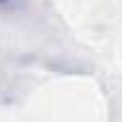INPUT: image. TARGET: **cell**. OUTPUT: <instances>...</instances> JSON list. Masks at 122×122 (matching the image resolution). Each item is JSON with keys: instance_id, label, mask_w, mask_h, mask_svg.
I'll return each mask as SVG.
<instances>
[{"instance_id": "6da1fadb", "label": "cell", "mask_w": 122, "mask_h": 122, "mask_svg": "<svg viewBox=\"0 0 122 122\" xmlns=\"http://www.w3.org/2000/svg\"><path fill=\"white\" fill-rule=\"evenodd\" d=\"M0 3H15V0H0Z\"/></svg>"}]
</instances>
